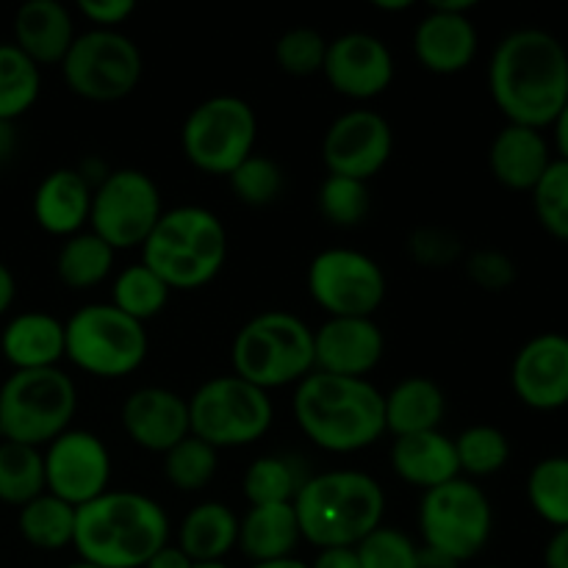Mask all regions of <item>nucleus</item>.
<instances>
[{
	"instance_id": "f257e3e1",
	"label": "nucleus",
	"mask_w": 568,
	"mask_h": 568,
	"mask_svg": "<svg viewBox=\"0 0 568 568\" xmlns=\"http://www.w3.org/2000/svg\"><path fill=\"white\" fill-rule=\"evenodd\" d=\"M491 100L510 125L547 131L568 103V50L555 33L519 28L488 61Z\"/></svg>"
},
{
	"instance_id": "f03ea898",
	"label": "nucleus",
	"mask_w": 568,
	"mask_h": 568,
	"mask_svg": "<svg viewBox=\"0 0 568 568\" xmlns=\"http://www.w3.org/2000/svg\"><path fill=\"white\" fill-rule=\"evenodd\" d=\"M292 414L300 433L333 455L361 453L386 436L383 392L364 377L311 372L294 388Z\"/></svg>"
},
{
	"instance_id": "7ed1b4c3",
	"label": "nucleus",
	"mask_w": 568,
	"mask_h": 568,
	"mask_svg": "<svg viewBox=\"0 0 568 568\" xmlns=\"http://www.w3.org/2000/svg\"><path fill=\"white\" fill-rule=\"evenodd\" d=\"M170 544V519L155 499L139 491H105L78 508V560L100 568H144Z\"/></svg>"
},
{
	"instance_id": "20e7f679",
	"label": "nucleus",
	"mask_w": 568,
	"mask_h": 568,
	"mask_svg": "<svg viewBox=\"0 0 568 568\" xmlns=\"http://www.w3.org/2000/svg\"><path fill=\"white\" fill-rule=\"evenodd\" d=\"M292 505L300 536L311 547H358L383 525L386 491L366 471L333 469L305 477Z\"/></svg>"
},
{
	"instance_id": "39448f33",
	"label": "nucleus",
	"mask_w": 568,
	"mask_h": 568,
	"mask_svg": "<svg viewBox=\"0 0 568 568\" xmlns=\"http://www.w3.org/2000/svg\"><path fill=\"white\" fill-rule=\"evenodd\" d=\"M227 258V231L214 211L178 205L164 211L142 244V264L172 292H194L214 281Z\"/></svg>"
},
{
	"instance_id": "423d86ee",
	"label": "nucleus",
	"mask_w": 568,
	"mask_h": 568,
	"mask_svg": "<svg viewBox=\"0 0 568 568\" xmlns=\"http://www.w3.org/2000/svg\"><path fill=\"white\" fill-rule=\"evenodd\" d=\"M233 375L253 386H297L314 372V331L292 311H264L236 331L231 344Z\"/></svg>"
},
{
	"instance_id": "0eeeda50",
	"label": "nucleus",
	"mask_w": 568,
	"mask_h": 568,
	"mask_svg": "<svg viewBox=\"0 0 568 568\" xmlns=\"http://www.w3.org/2000/svg\"><path fill=\"white\" fill-rule=\"evenodd\" d=\"M78 388L61 366L11 372L0 386V442L44 449L70 430Z\"/></svg>"
},
{
	"instance_id": "6e6552de",
	"label": "nucleus",
	"mask_w": 568,
	"mask_h": 568,
	"mask_svg": "<svg viewBox=\"0 0 568 568\" xmlns=\"http://www.w3.org/2000/svg\"><path fill=\"white\" fill-rule=\"evenodd\" d=\"M150 349L142 322L111 303L81 305L64 322V358L75 369L103 381H120L144 364Z\"/></svg>"
},
{
	"instance_id": "1a4fd4ad",
	"label": "nucleus",
	"mask_w": 568,
	"mask_h": 568,
	"mask_svg": "<svg viewBox=\"0 0 568 568\" xmlns=\"http://www.w3.org/2000/svg\"><path fill=\"white\" fill-rule=\"evenodd\" d=\"M186 399L189 433L216 453L261 442L275 422L270 394L236 375L211 377Z\"/></svg>"
},
{
	"instance_id": "9d476101",
	"label": "nucleus",
	"mask_w": 568,
	"mask_h": 568,
	"mask_svg": "<svg viewBox=\"0 0 568 568\" xmlns=\"http://www.w3.org/2000/svg\"><path fill=\"white\" fill-rule=\"evenodd\" d=\"M419 532L422 547L436 549L464 566L491 541L494 508L475 480L455 477L422 494Z\"/></svg>"
},
{
	"instance_id": "9b49d317",
	"label": "nucleus",
	"mask_w": 568,
	"mask_h": 568,
	"mask_svg": "<svg viewBox=\"0 0 568 568\" xmlns=\"http://www.w3.org/2000/svg\"><path fill=\"white\" fill-rule=\"evenodd\" d=\"M258 116L236 94H214L189 111L181 128V148L189 164L205 175L227 178L255 153Z\"/></svg>"
},
{
	"instance_id": "f8f14e48",
	"label": "nucleus",
	"mask_w": 568,
	"mask_h": 568,
	"mask_svg": "<svg viewBox=\"0 0 568 568\" xmlns=\"http://www.w3.org/2000/svg\"><path fill=\"white\" fill-rule=\"evenodd\" d=\"M59 67L67 89L75 98L89 103H116L139 87L144 61L131 37L89 28L78 33Z\"/></svg>"
},
{
	"instance_id": "ddd939ff",
	"label": "nucleus",
	"mask_w": 568,
	"mask_h": 568,
	"mask_svg": "<svg viewBox=\"0 0 568 568\" xmlns=\"http://www.w3.org/2000/svg\"><path fill=\"white\" fill-rule=\"evenodd\" d=\"M164 205L153 178L142 170H114L94 186L89 231L111 250H133L148 242Z\"/></svg>"
},
{
	"instance_id": "4468645a",
	"label": "nucleus",
	"mask_w": 568,
	"mask_h": 568,
	"mask_svg": "<svg viewBox=\"0 0 568 568\" xmlns=\"http://www.w3.org/2000/svg\"><path fill=\"white\" fill-rule=\"evenodd\" d=\"M308 294L327 316H366L386 300V275L372 255L349 247H331L308 264Z\"/></svg>"
},
{
	"instance_id": "2eb2a0df",
	"label": "nucleus",
	"mask_w": 568,
	"mask_h": 568,
	"mask_svg": "<svg viewBox=\"0 0 568 568\" xmlns=\"http://www.w3.org/2000/svg\"><path fill=\"white\" fill-rule=\"evenodd\" d=\"M44 491L72 508L103 497L111 483V453L89 430H67L42 449Z\"/></svg>"
},
{
	"instance_id": "dca6fc26",
	"label": "nucleus",
	"mask_w": 568,
	"mask_h": 568,
	"mask_svg": "<svg viewBox=\"0 0 568 568\" xmlns=\"http://www.w3.org/2000/svg\"><path fill=\"white\" fill-rule=\"evenodd\" d=\"M394 150V131L377 111L355 109L336 116L322 139V161L327 175L353 178L369 183L388 164Z\"/></svg>"
},
{
	"instance_id": "f3484780",
	"label": "nucleus",
	"mask_w": 568,
	"mask_h": 568,
	"mask_svg": "<svg viewBox=\"0 0 568 568\" xmlns=\"http://www.w3.org/2000/svg\"><path fill=\"white\" fill-rule=\"evenodd\" d=\"M475 0H433L416 22L414 55L433 75H458L475 61L480 37L469 11Z\"/></svg>"
},
{
	"instance_id": "a211bd4d",
	"label": "nucleus",
	"mask_w": 568,
	"mask_h": 568,
	"mask_svg": "<svg viewBox=\"0 0 568 568\" xmlns=\"http://www.w3.org/2000/svg\"><path fill=\"white\" fill-rule=\"evenodd\" d=\"M394 55L381 37L349 31L327 42L322 75L331 89L349 100H375L392 87Z\"/></svg>"
},
{
	"instance_id": "6ab92c4d",
	"label": "nucleus",
	"mask_w": 568,
	"mask_h": 568,
	"mask_svg": "<svg viewBox=\"0 0 568 568\" xmlns=\"http://www.w3.org/2000/svg\"><path fill=\"white\" fill-rule=\"evenodd\" d=\"M510 386L521 405L532 410H560L568 405V336L538 333L521 344L510 366Z\"/></svg>"
},
{
	"instance_id": "aec40b11",
	"label": "nucleus",
	"mask_w": 568,
	"mask_h": 568,
	"mask_svg": "<svg viewBox=\"0 0 568 568\" xmlns=\"http://www.w3.org/2000/svg\"><path fill=\"white\" fill-rule=\"evenodd\" d=\"M383 355L386 336L366 316H327L314 331V372L369 381Z\"/></svg>"
},
{
	"instance_id": "412c9836",
	"label": "nucleus",
	"mask_w": 568,
	"mask_h": 568,
	"mask_svg": "<svg viewBox=\"0 0 568 568\" xmlns=\"http://www.w3.org/2000/svg\"><path fill=\"white\" fill-rule=\"evenodd\" d=\"M122 427L144 453L166 455L189 436V399L164 386H142L122 403Z\"/></svg>"
},
{
	"instance_id": "4be33fe9",
	"label": "nucleus",
	"mask_w": 568,
	"mask_h": 568,
	"mask_svg": "<svg viewBox=\"0 0 568 568\" xmlns=\"http://www.w3.org/2000/svg\"><path fill=\"white\" fill-rule=\"evenodd\" d=\"M94 186L81 175V170L48 172L33 192V220L44 233L70 239L89 225Z\"/></svg>"
},
{
	"instance_id": "5701e85b",
	"label": "nucleus",
	"mask_w": 568,
	"mask_h": 568,
	"mask_svg": "<svg viewBox=\"0 0 568 568\" xmlns=\"http://www.w3.org/2000/svg\"><path fill=\"white\" fill-rule=\"evenodd\" d=\"M549 164H552V148L544 131H536V128L508 122L494 136L491 150H488L494 181L510 192H532Z\"/></svg>"
},
{
	"instance_id": "b1692460",
	"label": "nucleus",
	"mask_w": 568,
	"mask_h": 568,
	"mask_svg": "<svg viewBox=\"0 0 568 568\" xmlns=\"http://www.w3.org/2000/svg\"><path fill=\"white\" fill-rule=\"evenodd\" d=\"M75 22L59 0H28L14 14V44L42 70L61 64L75 42Z\"/></svg>"
},
{
	"instance_id": "393cba45",
	"label": "nucleus",
	"mask_w": 568,
	"mask_h": 568,
	"mask_svg": "<svg viewBox=\"0 0 568 568\" xmlns=\"http://www.w3.org/2000/svg\"><path fill=\"white\" fill-rule=\"evenodd\" d=\"M0 353L14 372L55 369L64 361V322L48 311H22L6 322Z\"/></svg>"
},
{
	"instance_id": "a878e982",
	"label": "nucleus",
	"mask_w": 568,
	"mask_h": 568,
	"mask_svg": "<svg viewBox=\"0 0 568 568\" xmlns=\"http://www.w3.org/2000/svg\"><path fill=\"white\" fill-rule=\"evenodd\" d=\"M388 458H392L394 475L408 486L422 488V491H430V488L460 477L455 438H449L442 430L394 438Z\"/></svg>"
},
{
	"instance_id": "bb28decb",
	"label": "nucleus",
	"mask_w": 568,
	"mask_h": 568,
	"mask_svg": "<svg viewBox=\"0 0 568 568\" xmlns=\"http://www.w3.org/2000/svg\"><path fill=\"white\" fill-rule=\"evenodd\" d=\"M300 541L303 536L292 503L255 505L239 519V549L250 564L292 558Z\"/></svg>"
},
{
	"instance_id": "cd10ccee",
	"label": "nucleus",
	"mask_w": 568,
	"mask_h": 568,
	"mask_svg": "<svg viewBox=\"0 0 568 568\" xmlns=\"http://www.w3.org/2000/svg\"><path fill=\"white\" fill-rule=\"evenodd\" d=\"M383 410H386V433H392L394 438L414 436V433L438 430L447 414V397L436 381L410 375L383 394Z\"/></svg>"
},
{
	"instance_id": "c85d7f7f",
	"label": "nucleus",
	"mask_w": 568,
	"mask_h": 568,
	"mask_svg": "<svg viewBox=\"0 0 568 568\" xmlns=\"http://www.w3.org/2000/svg\"><path fill=\"white\" fill-rule=\"evenodd\" d=\"M178 547L192 564H220L239 547V516L225 503H200L178 527Z\"/></svg>"
},
{
	"instance_id": "c756f323",
	"label": "nucleus",
	"mask_w": 568,
	"mask_h": 568,
	"mask_svg": "<svg viewBox=\"0 0 568 568\" xmlns=\"http://www.w3.org/2000/svg\"><path fill=\"white\" fill-rule=\"evenodd\" d=\"M78 508L61 503L53 494H39L28 505L17 508V527L20 536L42 552H59V549L72 547L75 538Z\"/></svg>"
},
{
	"instance_id": "7c9ffc66",
	"label": "nucleus",
	"mask_w": 568,
	"mask_h": 568,
	"mask_svg": "<svg viewBox=\"0 0 568 568\" xmlns=\"http://www.w3.org/2000/svg\"><path fill=\"white\" fill-rule=\"evenodd\" d=\"M114 250L94 236L92 231H81L64 239L59 255H55V275L72 292H87L100 286L114 270Z\"/></svg>"
},
{
	"instance_id": "2f4dec72",
	"label": "nucleus",
	"mask_w": 568,
	"mask_h": 568,
	"mask_svg": "<svg viewBox=\"0 0 568 568\" xmlns=\"http://www.w3.org/2000/svg\"><path fill=\"white\" fill-rule=\"evenodd\" d=\"M39 92L42 70L14 42H0V120H20L33 109Z\"/></svg>"
},
{
	"instance_id": "473e14b6",
	"label": "nucleus",
	"mask_w": 568,
	"mask_h": 568,
	"mask_svg": "<svg viewBox=\"0 0 568 568\" xmlns=\"http://www.w3.org/2000/svg\"><path fill=\"white\" fill-rule=\"evenodd\" d=\"M170 294L172 288L166 286L153 270H148V266L139 261V264L125 266V270L114 277V286H111V305L144 325V322L155 320V316L166 308Z\"/></svg>"
},
{
	"instance_id": "72a5a7b5",
	"label": "nucleus",
	"mask_w": 568,
	"mask_h": 568,
	"mask_svg": "<svg viewBox=\"0 0 568 568\" xmlns=\"http://www.w3.org/2000/svg\"><path fill=\"white\" fill-rule=\"evenodd\" d=\"M44 494L42 449L0 442V503L22 508Z\"/></svg>"
},
{
	"instance_id": "f704fd0d",
	"label": "nucleus",
	"mask_w": 568,
	"mask_h": 568,
	"mask_svg": "<svg viewBox=\"0 0 568 568\" xmlns=\"http://www.w3.org/2000/svg\"><path fill=\"white\" fill-rule=\"evenodd\" d=\"M527 503L538 519L560 530L568 527V458L549 455L527 475Z\"/></svg>"
},
{
	"instance_id": "c9c22d12",
	"label": "nucleus",
	"mask_w": 568,
	"mask_h": 568,
	"mask_svg": "<svg viewBox=\"0 0 568 568\" xmlns=\"http://www.w3.org/2000/svg\"><path fill=\"white\" fill-rule=\"evenodd\" d=\"M303 483L305 477L297 475V466L281 455H261L247 466L242 477L244 499L250 503V508L294 503Z\"/></svg>"
},
{
	"instance_id": "e433bc0d",
	"label": "nucleus",
	"mask_w": 568,
	"mask_h": 568,
	"mask_svg": "<svg viewBox=\"0 0 568 568\" xmlns=\"http://www.w3.org/2000/svg\"><path fill=\"white\" fill-rule=\"evenodd\" d=\"M455 453H458L460 477L477 480V477L497 475L508 466L510 442L499 427L471 425L455 438Z\"/></svg>"
},
{
	"instance_id": "4c0bfd02",
	"label": "nucleus",
	"mask_w": 568,
	"mask_h": 568,
	"mask_svg": "<svg viewBox=\"0 0 568 568\" xmlns=\"http://www.w3.org/2000/svg\"><path fill=\"white\" fill-rule=\"evenodd\" d=\"M220 471V453L189 433L164 455V477L183 494L203 491Z\"/></svg>"
},
{
	"instance_id": "58836bf2",
	"label": "nucleus",
	"mask_w": 568,
	"mask_h": 568,
	"mask_svg": "<svg viewBox=\"0 0 568 568\" xmlns=\"http://www.w3.org/2000/svg\"><path fill=\"white\" fill-rule=\"evenodd\" d=\"M227 186L239 203L250 205V209H266L283 194L286 175L275 159L253 153L227 175Z\"/></svg>"
},
{
	"instance_id": "ea45409f",
	"label": "nucleus",
	"mask_w": 568,
	"mask_h": 568,
	"mask_svg": "<svg viewBox=\"0 0 568 568\" xmlns=\"http://www.w3.org/2000/svg\"><path fill=\"white\" fill-rule=\"evenodd\" d=\"M320 214L336 227H355L369 216L372 192L369 183L353 181V178L327 175L316 194Z\"/></svg>"
},
{
	"instance_id": "a19ab883",
	"label": "nucleus",
	"mask_w": 568,
	"mask_h": 568,
	"mask_svg": "<svg viewBox=\"0 0 568 568\" xmlns=\"http://www.w3.org/2000/svg\"><path fill=\"white\" fill-rule=\"evenodd\" d=\"M530 194L538 225L552 239L568 244V161L552 159Z\"/></svg>"
},
{
	"instance_id": "79ce46f5",
	"label": "nucleus",
	"mask_w": 568,
	"mask_h": 568,
	"mask_svg": "<svg viewBox=\"0 0 568 568\" xmlns=\"http://www.w3.org/2000/svg\"><path fill=\"white\" fill-rule=\"evenodd\" d=\"M327 55V39L316 28H288L275 42V61L286 75L311 78L322 72Z\"/></svg>"
},
{
	"instance_id": "37998d69",
	"label": "nucleus",
	"mask_w": 568,
	"mask_h": 568,
	"mask_svg": "<svg viewBox=\"0 0 568 568\" xmlns=\"http://www.w3.org/2000/svg\"><path fill=\"white\" fill-rule=\"evenodd\" d=\"M361 568H416L419 544L399 527L381 525L355 547Z\"/></svg>"
},
{
	"instance_id": "c03bdc74",
	"label": "nucleus",
	"mask_w": 568,
	"mask_h": 568,
	"mask_svg": "<svg viewBox=\"0 0 568 568\" xmlns=\"http://www.w3.org/2000/svg\"><path fill=\"white\" fill-rule=\"evenodd\" d=\"M408 255L425 270H449L464 258V239L442 225H422L410 231Z\"/></svg>"
},
{
	"instance_id": "a18cd8bd",
	"label": "nucleus",
	"mask_w": 568,
	"mask_h": 568,
	"mask_svg": "<svg viewBox=\"0 0 568 568\" xmlns=\"http://www.w3.org/2000/svg\"><path fill=\"white\" fill-rule=\"evenodd\" d=\"M464 270H466V277H469L477 288L491 294L508 292V288L516 283V277H519L516 261L510 258L508 253H503V250H491V247L475 250V253L466 258Z\"/></svg>"
},
{
	"instance_id": "49530a36",
	"label": "nucleus",
	"mask_w": 568,
	"mask_h": 568,
	"mask_svg": "<svg viewBox=\"0 0 568 568\" xmlns=\"http://www.w3.org/2000/svg\"><path fill=\"white\" fill-rule=\"evenodd\" d=\"M83 20L100 31H120L122 22H128L136 11L133 0H81L78 3Z\"/></svg>"
},
{
	"instance_id": "de8ad7c7",
	"label": "nucleus",
	"mask_w": 568,
	"mask_h": 568,
	"mask_svg": "<svg viewBox=\"0 0 568 568\" xmlns=\"http://www.w3.org/2000/svg\"><path fill=\"white\" fill-rule=\"evenodd\" d=\"M308 568H361L355 547H333L316 549V558L311 560Z\"/></svg>"
},
{
	"instance_id": "09e8293b",
	"label": "nucleus",
	"mask_w": 568,
	"mask_h": 568,
	"mask_svg": "<svg viewBox=\"0 0 568 568\" xmlns=\"http://www.w3.org/2000/svg\"><path fill=\"white\" fill-rule=\"evenodd\" d=\"M544 568H568V527H560L549 536L544 547Z\"/></svg>"
},
{
	"instance_id": "8fccbe9b",
	"label": "nucleus",
	"mask_w": 568,
	"mask_h": 568,
	"mask_svg": "<svg viewBox=\"0 0 568 568\" xmlns=\"http://www.w3.org/2000/svg\"><path fill=\"white\" fill-rule=\"evenodd\" d=\"M192 566L194 564L186 558V552H183L178 544H164V547L148 560V566L144 568H192Z\"/></svg>"
},
{
	"instance_id": "3c124183",
	"label": "nucleus",
	"mask_w": 568,
	"mask_h": 568,
	"mask_svg": "<svg viewBox=\"0 0 568 568\" xmlns=\"http://www.w3.org/2000/svg\"><path fill=\"white\" fill-rule=\"evenodd\" d=\"M14 297H17L14 272L0 261V316L9 314V308L14 305Z\"/></svg>"
},
{
	"instance_id": "603ef678",
	"label": "nucleus",
	"mask_w": 568,
	"mask_h": 568,
	"mask_svg": "<svg viewBox=\"0 0 568 568\" xmlns=\"http://www.w3.org/2000/svg\"><path fill=\"white\" fill-rule=\"evenodd\" d=\"M17 144H20V139H17V128H14V122L0 120V166H3L6 161L14 159Z\"/></svg>"
},
{
	"instance_id": "864d4df0",
	"label": "nucleus",
	"mask_w": 568,
	"mask_h": 568,
	"mask_svg": "<svg viewBox=\"0 0 568 568\" xmlns=\"http://www.w3.org/2000/svg\"><path fill=\"white\" fill-rule=\"evenodd\" d=\"M416 568H460L458 560L447 558V555L436 552V549L419 547V560H416Z\"/></svg>"
},
{
	"instance_id": "5fc2aeb1",
	"label": "nucleus",
	"mask_w": 568,
	"mask_h": 568,
	"mask_svg": "<svg viewBox=\"0 0 568 568\" xmlns=\"http://www.w3.org/2000/svg\"><path fill=\"white\" fill-rule=\"evenodd\" d=\"M552 131H555V150H558V159L568 161V103L564 105L558 120H555Z\"/></svg>"
},
{
	"instance_id": "6e6d98bb",
	"label": "nucleus",
	"mask_w": 568,
	"mask_h": 568,
	"mask_svg": "<svg viewBox=\"0 0 568 568\" xmlns=\"http://www.w3.org/2000/svg\"><path fill=\"white\" fill-rule=\"evenodd\" d=\"M250 568H308V564L300 558H281V560H266V564H250Z\"/></svg>"
},
{
	"instance_id": "4d7b16f0",
	"label": "nucleus",
	"mask_w": 568,
	"mask_h": 568,
	"mask_svg": "<svg viewBox=\"0 0 568 568\" xmlns=\"http://www.w3.org/2000/svg\"><path fill=\"white\" fill-rule=\"evenodd\" d=\"M375 9H381V11H408V9H414V3H410V0H375Z\"/></svg>"
},
{
	"instance_id": "13d9d810",
	"label": "nucleus",
	"mask_w": 568,
	"mask_h": 568,
	"mask_svg": "<svg viewBox=\"0 0 568 568\" xmlns=\"http://www.w3.org/2000/svg\"><path fill=\"white\" fill-rule=\"evenodd\" d=\"M192 568H231L225 564V560H220V564H194Z\"/></svg>"
},
{
	"instance_id": "bf43d9fd",
	"label": "nucleus",
	"mask_w": 568,
	"mask_h": 568,
	"mask_svg": "<svg viewBox=\"0 0 568 568\" xmlns=\"http://www.w3.org/2000/svg\"><path fill=\"white\" fill-rule=\"evenodd\" d=\"M64 568H100V566L87 564V560H75V564H70V566H64Z\"/></svg>"
},
{
	"instance_id": "052dcab7",
	"label": "nucleus",
	"mask_w": 568,
	"mask_h": 568,
	"mask_svg": "<svg viewBox=\"0 0 568 568\" xmlns=\"http://www.w3.org/2000/svg\"><path fill=\"white\" fill-rule=\"evenodd\" d=\"M480 568H505V566H480Z\"/></svg>"
}]
</instances>
